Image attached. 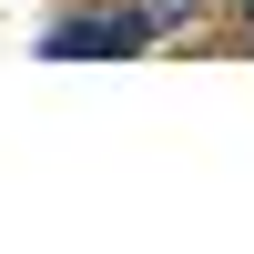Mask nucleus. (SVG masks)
<instances>
[{"mask_svg":"<svg viewBox=\"0 0 254 254\" xmlns=\"http://www.w3.org/2000/svg\"><path fill=\"white\" fill-rule=\"evenodd\" d=\"M41 51L51 61H132V51H153V31L132 20V0H81L41 31Z\"/></svg>","mask_w":254,"mask_h":254,"instance_id":"f257e3e1","label":"nucleus"},{"mask_svg":"<svg viewBox=\"0 0 254 254\" xmlns=\"http://www.w3.org/2000/svg\"><path fill=\"white\" fill-rule=\"evenodd\" d=\"M132 20L163 41V31H183V20H193V0H132Z\"/></svg>","mask_w":254,"mask_h":254,"instance_id":"f03ea898","label":"nucleus"},{"mask_svg":"<svg viewBox=\"0 0 254 254\" xmlns=\"http://www.w3.org/2000/svg\"><path fill=\"white\" fill-rule=\"evenodd\" d=\"M234 20H244V41H254V0H234Z\"/></svg>","mask_w":254,"mask_h":254,"instance_id":"7ed1b4c3","label":"nucleus"}]
</instances>
